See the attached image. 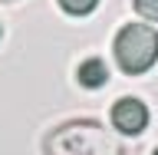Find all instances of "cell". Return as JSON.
Listing matches in <instances>:
<instances>
[{"mask_svg": "<svg viewBox=\"0 0 158 155\" xmlns=\"http://www.w3.org/2000/svg\"><path fill=\"white\" fill-rule=\"evenodd\" d=\"M76 79H79V86H86V89L106 86V83H109V66H106V59H99V56L82 59L79 69H76Z\"/></svg>", "mask_w": 158, "mask_h": 155, "instance_id": "obj_4", "label": "cell"}, {"mask_svg": "<svg viewBox=\"0 0 158 155\" xmlns=\"http://www.w3.org/2000/svg\"><path fill=\"white\" fill-rule=\"evenodd\" d=\"M112 53L125 76H142L158 63V30L145 23H128L118 30Z\"/></svg>", "mask_w": 158, "mask_h": 155, "instance_id": "obj_2", "label": "cell"}, {"mask_svg": "<svg viewBox=\"0 0 158 155\" xmlns=\"http://www.w3.org/2000/svg\"><path fill=\"white\" fill-rule=\"evenodd\" d=\"M0 37H3V30H0Z\"/></svg>", "mask_w": 158, "mask_h": 155, "instance_id": "obj_8", "label": "cell"}, {"mask_svg": "<svg viewBox=\"0 0 158 155\" xmlns=\"http://www.w3.org/2000/svg\"><path fill=\"white\" fill-rule=\"evenodd\" d=\"M135 10L145 20H155V23H158V0H135Z\"/></svg>", "mask_w": 158, "mask_h": 155, "instance_id": "obj_6", "label": "cell"}, {"mask_svg": "<svg viewBox=\"0 0 158 155\" xmlns=\"http://www.w3.org/2000/svg\"><path fill=\"white\" fill-rule=\"evenodd\" d=\"M46 155H125V145L96 119H76L46 136Z\"/></svg>", "mask_w": 158, "mask_h": 155, "instance_id": "obj_1", "label": "cell"}, {"mask_svg": "<svg viewBox=\"0 0 158 155\" xmlns=\"http://www.w3.org/2000/svg\"><path fill=\"white\" fill-rule=\"evenodd\" d=\"M59 7L66 13H73V17H86V13H92L99 7V0H59Z\"/></svg>", "mask_w": 158, "mask_h": 155, "instance_id": "obj_5", "label": "cell"}, {"mask_svg": "<svg viewBox=\"0 0 158 155\" xmlns=\"http://www.w3.org/2000/svg\"><path fill=\"white\" fill-rule=\"evenodd\" d=\"M152 155H158V149H155V152H152Z\"/></svg>", "mask_w": 158, "mask_h": 155, "instance_id": "obj_7", "label": "cell"}, {"mask_svg": "<svg viewBox=\"0 0 158 155\" xmlns=\"http://www.w3.org/2000/svg\"><path fill=\"white\" fill-rule=\"evenodd\" d=\"M112 126H115V132H122V136H142L148 126V109L142 99H132V96H122L112 106Z\"/></svg>", "mask_w": 158, "mask_h": 155, "instance_id": "obj_3", "label": "cell"}]
</instances>
